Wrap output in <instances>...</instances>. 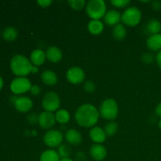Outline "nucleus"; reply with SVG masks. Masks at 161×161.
Masks as SVG:
<instances>
[{"mask_svg":"<svg viewBox=\"0 0 161 161\" xmlns=\"http://www.w3.org/2000/svg\"><path fill=\"white\" fill-rule=\"evenodd\" d=\"M52 0H39L37 2L38 4L41 6V7H43V8H47L48 6H50V5L52 4Z\"/></svg>","mask_w":161,"mask_h":161,"instance_id":"34","label":"nucleus"},{"mask_svg":"<svg viewBox=\"0 0 161 161\" xmlns=\"http://www.w3.org/2000/svg\"><path fill=\"white\" fill-rule=\"evenodd\" d=\"M104 130L107 136H113L116 135L118 130V124L115 121H110L105 126Z\"/></svg>","mask_w":161,"mask_h":161,"instance_id":"26","label":"nucleus"},{"mask_svg":"<svg viewBox=\"0 0 161 161\" xmlns=\"http://www.w3.org/2000/svg\"><path fill=\"white\" fill-rule=\"evenodd\" d=\"M106 4L103 0H90L86 5V12L92 20H100L106 14Z\"/></svg>","mask_w":161,"mask_h":161,"instance_id":"4","label":"nucleus"},{"mask_svg":"<svg viewBox=\"0 0 161 161\" xmlns=\"http://www.w3.org/2000/svg\"><path fill=\"white\" fill-rule=\"evenodd\" d=\"M61 101L58 94L53 91H50L43 96L42 100V106L45 111L53 113L59 108Z\"/></svg>","mask_w":161,"mask_h":161,"instance_id":"6","label":"nucleus"},{"mask_svg":"<svg viewBox=\"0 0 161 161\" xmlns=\"http://www.w3.org/2000/svg\"><path fill=\"white\" fill-rule=\"evenodd\" d=\"M60 161H73L71 158H61Z\"/></svg>","mask_w":161,"mask_h":161,"instance_id":"39","label":"nucleus"},{"mask_svg":"<svg viewBox=\"0 0 161 161\" xmlns=\"http://www.w3.org/2000/svg\"><path fill=\"white\" fill-rule=\"evenodd\" d=\"M90 155L96 161H102L107 156V149L101 144H94L90 149Z\"/></svg>","mask_w":161,"mask_h":161,"instance_id":"12","label":"nucleus"},{"mask_svg":"<svg viewBox=\"0 0 161 161\" xmlns=\"http://www.w3.org/2000/svg\"><path fill=\"white\" fill-rule=\"evenodd\" d=\"M60 156L54 149H47L40 156V161H60Z\"/></svg>","mask_w":161,"mask_h":161,"instance_id":"22","label":"nucleus"},{"mask_svg":"<svg viewBox=\"0 0 161 161\" xmlns=\"http://www.w3.org/2000/svg\"><path fill=\"white\" fill-rule=\"evenodd\" d=\"M31 81L26 77H17L10 83V90L14 94H21L30 91L31 87Z\"/></svg>","mask_w":161,"mask_h":161,"instance_id":"8","label":"nucleus"},{"mask_svg":"<svg viewBox=\"0 0 161 161\" xmlns=\"http://www.w3.org/2000/svg\"><path fill=\"white\" fill-rule=\"evenodd\" d=\"M17 35H18V33H17V29L15 28L8 27L3 31V37L6 41H14L17 39Z\"/></svg>","mask_w":161,"mask_h":161,"instance_id":"25","label":"nucleus"},{"mask_svg":"<svg viewBox=\"0 0 161 161\" xmlns=\"http://www.w3.org/2000/svg\"><path fill=\"white\" fill-rule=\"evenodd\" d=\"M106 134L100 127H94L90 130V138L95 144H102L106 140Z\"/></svg>","mask_w":161,"mask_h":161,"instance_id":"14","label":"nucleus"},{"mask_svg":"<svg viewBox=\"0 0 161 161\" xmlns=\"http://www.w3.org/2000/svg\"><path fill=\"white\" fill-rule=\"evenodd\" d=\"M145 31L146 33L151 35L159 34L161 31V23L157 19H151L150 20L148 21L146 24Z\"/></svg>","mask_w":161,"mask_h":161,"instance_id":"20","label":"nucleus"},{"mask_svg":"<svg viewBox=\"0 0 161 161\" xmlns=\"http://www.w3.org/2000/svg\"><path fill=\"white\" fill-rule=\"evenodd\" d=\"M156 61H157L158 67L161 69V50L157 52V55H156Z\"/></svg>","mask_w":161,"mask_h":161,"instance_id":"36","label":"nucleus"},{"mask_svg":"<svg viewBox=\"0 0 161 161\" xmlns=\"http://www.w3.org/2000/svg\"><path fill=\"white\" fill-rule=\"evenodd\" d=\"M3 79H2V77L0 76V90L3 88Z\"/></svg>","mask_w":161,"mask_h":161,"instance_id":"40","label":"nucleus"},{"mask_svg":"<svg viewBox=\"0 0 161 161\" xmlns=\"http://www.w3.org/2000/svg\"><path fill=\"white\" fill-rule=\"evenodd\" d=\"M56 121L61 124H65L70 120V113L66 109H59L55 114Z\"/></svg>","mask_w":161,"mask_h":161,"instance_id":"24","label":"nucleus"},{"mask_svg":"<svg viewBox=\"0 0 161 161\" xmlns=\"http://www.w3.org/2000/svg\"><path fill=\"white\" fill-rule=\"evenodd\" d=\"M142 20V12L136 6L127 8L121 14V20L127 26L135 27L140 23Z\"/></svg>","mask_w":161,"mask_h":161,"instance_id":"5","label":"nucleus"},{"mask_svg":"<svg viewBox=\"0 0 161 161\" xmlns=\"http://www.w3.org/2000/svg\"><path fill=\"white\" fill-rule=\"evenodd\" d=\"M27 119L30 124H36V123L39 122V116H37L36 113H32L28 115Z\"/></svg>","mask_w":161,"mask_h":161,"instance_id":"32","label":"nucleus"},{"mask_svg":"<svg viewBox=\"0 0 161 161\" xmlns=\"http://www.w3.org/2000/svg\"><path fill=\"white\" fill-rule=\"evenodd\" d=\"M38 123L42 128H51L55 125V123H56L55 115L50 112H42L39 115V122Z\"/></svg>","mask_w":161,"mask_h":161,"instance_id":"10","label":"nucleus"},{"mask_svg":"<svg viewBox=\"0 0 161 161\" xmlns=\"http://www.w3.org/2000/svg\"><path fill=\"white\" fill-rule=\"evenodd\" d=\"M66 142L70 145L78 146L83 141V136L76 129H69L66 131L64 135Z\"/></svg>","mask_w":161,"mask_h":161,"instance_id":"13","label":"nucleus"},{"mask_svg":"<svg viewBox=\"0 0 161 161\" xmlns=\"http://www.w3.org/2000/svg\"><path fill=\"white\" fill-rule=\"evenodd\" d=\"M130 2L129 0H112L111 4L116 8H124L128 6Z\"/></svg>","mask_w":161,"mask_h":161,"instance_id":"31","label":"nucleus"},{"mask_svg":"<svg viewBox=\"0 0 161 161\" xmlns=\"http://www.w3.org/2000/svg\"><path fill=\"white\" fill-rule=\"evenodd\" d=\"M121 20V14L115 9H111L105 14L104 20L109 26H116Z\"/></svg>","mask_w":161,"mask_h":161,"instance_id":"18","label":"nucleus"},{"mask_svg":"<svg viewBox=\"0 0 161 161\" xmlns=\"http://www.w3.org/2000/svg\"><path fill=\"white\" fill-rule=\"evenodd\" d=\"M68 3L71 6V8L75 10H80L86 5V1L84 0H69L68 1Z\"/></svg>","mask_w":161,"mask_h":161,"instance_id":"28","label":"nucleus"},{"mask_svg":"<svg viewBox=\"0 0 161 161\" xmlns=\"http://www.w3.org/2000/svg\"><path fill=\"white\" fill-rule=\"evenodd\" d=\"M46 59H47L46 53L40 49H36L33 50L30 56V61H31V64L37 67L44 64Z\"/></svg>","mask_w":161,"mask_h":161,"instance_id":"16","label":"nucleus"},{"mask_svg":"<svg viewBox=\"0 0 161 161\" xmlns=\"http://www.w3.org/2000/svg\"><path fill=\"white\" fill-rule=\"evenodd\" d=\"M100 116L99 110L91 104L80 105L75 113L77 124L83 127H94Z\"/></svg>","mask_w":161,"mask_h":161,"instance_id":"1","label":"nucleus"},{"mask_svg":"<svg viewBox=\"0 0 161 161\" xmlns=\"http://www.w3.org/2000/svg\"><path fill=\"white\" fill-rule=\"evenodd\" d=\"M62 52L61 49L57 47H50L47 48L46 51V57L47 59L53 63L59 62L62 59Z\"/></svg>","mask_w":161,"mask_h":161,"instance_id":"17","label":"nucleus"},{"mask_svg":"<svg viewBox=\"0 0 161 161\" xmlns=\"http://www.w3.org/2000/svg\"><path fill=\"white\" fill-rule=\"evenodd\" d=\"M14 106L16 109L20 113H28L32 108L33 102L30 97L26 96L17 97L14 102Z\"/></svg>","mask_w":161,"mask_h":161,"instance_id":"11","label":"nucleus"},{"mask_svg":"<svg viewBox=\"0 0 161 161\" xmlns=\"http://www.w3.org/2000/svg\"><path fill=\"white\" fill-rule=\"evenodd\" d=\"M38 72H39V69H38L37 66L33 65L32 69H31V72H32V73H37Z\"/></svg>","mask_w":161,"mask_h":161,"instance_id":"38","label":"nucleus"},{"mask_svg":"<svg viewBox=\"0 0 161 161\" xmlns=\"http://www.w3.org/2000/svg\"><path fill=\"white\" fill-rule=\"evenodd\" d=\"M41 80L48 86H53L58 83V75L51 70H45L41 74Z\"/></svg>","mask_w":161,"mask_h":161,"instance_id":"19","label":"nucleus"},{"mask_svg":"<svg viewBox=\"0 0 161 161\" xmlns=\"http://www.w3.org/2000/svg\"><path fill=\"white\" fill-rule=\"evenodd\" d=\"M71 148L68 145H61L58 147V154L61 158H69L71 155Z\"/></svg>","mask_w":161,"mask_h":161,"instance_id":"27","label":"nucleus"},{"mask_svg":"<svg viewBox=\"0 0 161 161\" xmlns=\"http://www.w3.org/2000/svg\"><path fill=\"white\" fill-rule=\"evenodd\" d=\"M83 90L87 94H92L96 90L95 83L93 81H91V80H87L83 84Z\"/></svg>","mask_w":161,"mask_h":161,"instance_id":"30","label":"nucleus"},{"mask_svg":"<svg viewBox=\"0 0 161 161\" xmlns=\"http://www.w3.org/2000/svg\"><path fill=\"white\" fill-rule=\"evenodd\" d=\"M141 58L143 63L146 64H153V61L156 60V56H154L150 52H146V53L142 55Z\"/></svg>","mask_w":161,"mask_h":161,"instance_id":"29","label":"nucleus"},{"mask_svg":"<svg viewBox=\"0 0 161 161\" xmlns=\"http://www.w3.org/2000/svg\"><path fill=\"white\" fill-rule=\"evenodd\" d=\"M30 92L33 96H38L41 93V87L39 85H32L30 89Z\"/></svg>","mask_w":161,"mask_h":161,"instance_id":"33","label":"nucleus"},{"mask_svg":"<svg viewBox=\"0 0 161 161\" xmlns=\"http://www.w3.org/2000/svg\"><path fill=\"white\" fill-rule=\"evenodd\" d=\"M33 64L31 61L22 54H17L10 61L12 72L18 77H25L31 72Z\"/></svg>","mask_w":161,"mask_h":161,"instance_id":"2","label":"nucleus"},{"mask_svg":"<svg viewBox=\"0 0 161 161\" xmlns=\"http://www.w3.org/2000/svg\"><path fill=\"white\" fill-rule=\"evenodd\" d=\"M158 127H159V128L161 130V119H160V121H159V123H158Z\"/></svg>","mask_w":161,"mask_h":161,"instance_id":"41","label":"nucleus"},{"mask_svg":"<svg viewBox=\"0 0 161 161\" xmlns=\"http://www.w3.org/2000/svg\"><path fill=\"white\" fill-rule=\"evenodd\" d=\"M155 113L157 116H160V119H161V102L157 105V107H156Z\"/></svg>","mask_w":161,"mask_h":161,"instance_id":"37","label":"nucleus"},{"mask_svg":"<svg viewBox=\"0 0 161 161\" xmlns=\"http://www.w3.org/2000/svg\"><path fill=\"white\" fill-rule=\"evenodd\" d=\"M112 35L116 40H123L127 36V30L124 25L121 24H118L116 26L113 27Z\"/></svg>","mask_w":161,"mask_h":161,"instance_id":"23","label":"nucleus"},{"mask_svg":"<svg viewBox=\"0 0 161 161\" xmlns=\"http://www.w3.org/2000/svg\"><path fill=\"white\" fill-rule=\"evenodd\" d=\"M64 135L62 132L58 130H47L43 135V142L50 148L59 147L62 145Z\"/></svg>","mask_w":161,"mask_h":161,"instance_id":"7","label":"nucleus"},{"mask_svg":"<svg viewBox=\"0 0 161 161\" xmlns=\"http://www.w3.org/2000/svg\"><path fill=\"white\" fill-rule=\"evenodd\" d=\"M88 31L94 36L101 34L104 30V25L100 20H91L87 25Z\"/></svg>","mask_w":161,"mask_h":161,"instance_id":"21","label":"nucleus"},{"mask_svg":"<svg viewBox=\"0 0 161 161\" xmlns=\"http://www.w3.org/2000/svg\"><path fill=\"white\" fill-rule=\"evenodd\" d=\"M99 113L103 119L113 121L117 117L119 113V106L117 102L113 98H107L104 100L101 104Z\"/></svg>","mask_w":161,"mask_h":161,"instance_id":"3","label":"nucleus"},{"mask_svg":"<svg viewBox=\"0 0 161 161\" xmlns=\"http://www.w3.org/2000/svg\"><path fill=\"white\" fill-rule=\"evenodd\" d=\"M146 47L152 51L161 50V33L151 35L146 40Z\"/></svg>","mask_w":161,"mask_h":161,"instance_id":"15","label":"nucleus"},{"mask_svg":"<svg viewBox=\"0 0 161 161\" xmlns=\"http://www.w3.org/2000/svg\"><path fill=\"white\" fill-rule=\"evenodd\" d=\"M152 7L155 10H160L161 9V2L153 1L152 2Z\"/></svg>","mask_w":161,"mask_h":161,"instance_id":"35","label":"nucleus"},{"mask_svg":"<svg viewBox=\"0 0 161 161\" xmlns=\"http://www.w3.org/2000/svg\"><path fill=\"white\" fill-rule=\"evenodd\" d=\"M66 79L72 84H80L84 81L85 72L81 68L74 66L67 71Z\"/></svg>","mask_w":161,"mask_h":161,"instance_id":"9","label":"nucleus"}]
</instances>
